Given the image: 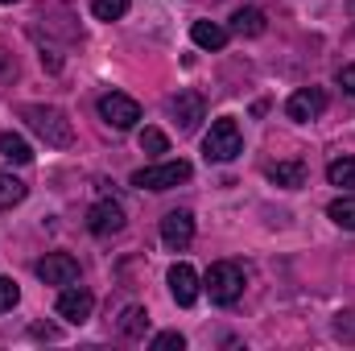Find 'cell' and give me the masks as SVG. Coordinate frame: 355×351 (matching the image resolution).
I'll list each match as a JSON object with an SVG mask.
<instances>
[{"label": "cell", "instance_id": "52a82bcc", "mask_svg": "<svg viewBox=\"0 0 355 351\" xmlns=\"http://www.w3.org/2000/svg\"><path fill=\"white\" fill-rule=\"evenodd\" d=\"M87 228H91V236H99V240L120 236V232H124V211H120V203H112V198L95 203L87 211Z\"/></svg>", "mask_w": 355, "mask_h": 351}, {"label": "cell", "instance_id": "9a60e30c", "mask_svg": "<svg viewBox=\"0 0 355 351\" xmlns=\"http://www.w3.org/2000/svg\"><path fill=\"white\" fill-rule=\"evenodd\" d=\"M268 178L285 190H297V186H306V166L302 162H277V166H268Z\"/></svg>", "mask_w": 355, "mask_h": 351}, {"label": "cell", "instance_id": "5bb4252c", "mask_svg": "<svg viewBox=\"0 0 355 351\" xmlns=\"http://www.w3.org/2000/svg\"><path fill=\"white\" fill-rule=\"evenodd\" d=\"M0 157L12 162V166H29V162H33V149H29L25 137H17V132H0Z\"/></svg>", "mask_w": 355, "mask_h": 351}, {"label": "cell", "instance_id": "83f0119b", "mask_svg": "<svg viewBox=\"0 0 355 351\" xmlns=\"http://www.w3.org/2000/svg\"><path fill=\"white\" fill-rule=\"evenodd\" d=\"M0 4H17V0H0Z\"/></svg>", "mask_w": 355, "mask_h": 351}, {"label": "cell", "instance_id": "e0dca14e", "mask_svg": "<svg viewBox=\"0 0 355 351\" xmlns=\"http://www.w3.org/2000/svg\"><path fill=\"white\" fill-rule=\"evenodd\" d=\"M145 331H149V314H145L141 306H128V310L120 314V335H124V339H145Z\"/></svg>", "mask_w": 355, "mask_h": 351}, {"label": "cell", "instance_id": "44dd1931", "mask_svg": "<svg viewBox=\"0 0 355 351\" xmlns=\"http://www.w3.org/2000/svg\"><path fill=\"white\" fill-rule=\"evenodd\" d=\"M128 12V0H91V17L95 21H120Z\"/></svg>", "mask_w": 355, "mask_h": 351}, {"label": "cell", "instance_id": "7c38bea8", "mask_svg": "<svg viewBox=\"0 0 355 351\" xmlns=\"http://www.w3.org/2000/svg\"><path fill=\"white\" fill-rule=\"evenodd\" d=\"M174 116H178V128L182 132L198 128V120H202V95L198 91H182L174 99Z\"/></svg>", "mask_w": 355, "mask_h": 351}, {"label": "cell", "instance_id": "cb8c5ba5", "mask_svg": "<svg viewBox=\"0 0 355 351\" xmlns=\"http://www.w3.org/2000/svg\"><path fill=\"white\" fill-rule=\"evenodd\" d=\"M17 302H21V289H17V281H12V277H0V314H8Z\"/></svg>", "mask_w": 355, "mask_h": 351}, {"label": "cell", "instance_id": "8992f818", "mask_svg": "<svg viewBox=\"0 0 355 351\" xmlns=\"http://www.w3.org/2000/svg\"><path fill=\"white\" fill-rule=\"evenodd\" d=\"M58 318H67V323H87L91 310H95V293L83 289V285H67L62 293H58Z\"/></svg>", "mask_w": 355, "mask_h": 351}, {"label": "cell", "instance_id": "d6986e66", "mask_svg": "<svg viewBox=\"0 0 355 351\" xmlns=\"http://www.w3.org/2000/svg\"><path fill=\"white\" fill-rule=\"evenodd\" d=\"M327 182L339 186V190H352L355 186V157H339V162H331V166H327Z\"/></svg>", "mask_w": 355, "mask_h": 351}, {"label": "cell", "instance_id": "ac0fdd59", "mask_svg": "<svg viewBox=\"0 0 355 351\" xmlns=\"http://www.w3.org/2000/svg\"><path fill=\"white\" fill-rule=\"evenodd\" d=\"M25 194H29V186H25L21 178L0 174V211H12L17 203H25Z\"/></svg>", "mask_w": 355, "mask_h": 351}, {"label": "cell", "instance_id": "d4e9b609", "mask_svg": "<svg viewBox=\"0 0 355 351\" xmlns=\"http://www.w3.org/2000/svg\"><path fill=\"white\" fill-rule=\"evenodd\" d=\"M153 351H182L186 348V339L178 335V331H162V335H153V343H149Z\"/></svg>", "mask_w": 355, "mask_h": 351}, {"label": "cell", "instance_id": "4316f807", "mask_svg": "<svg viewBox=\"0 0 355 351\" xmlns=\"http://www.w3.org/2000/svg\"><path fill=\"white\" fill-rule=\"evenodd\" d=\"M347 12H352V17H355V0H347Z\"/></svg>", "mask_w": 355, "mask_h": 351}, {"label": "cell", "instance_id": "5b68a950", "mask_svg": "<svg viewBox=\"0 0 355 351\" xmlns=\"http://www.w3.org/2000/svg\"><path fill=\"white\" fill-rule=\"evenodd\" d=\"M99 116H103V124L128 132L141 120V103L132 95H124V91H107V95H99Z\"/></svg>", "mask_w": 355, "mask_h": 351}, {"label": "cell", "instance_id": "277c9868", "mask_svg": "<svg viewBox=\"0 0 355 351\" xmlns=\"http://www.w3.org/2000/svg\"><path fill=\"white\" fill-rule=\"evenodd\" d=\"M190 174H194V166L178 157V162H162V166L137 170V174H132V186H137V190H174L182 182H190Z\"/></svg>", "mask_w": 355, "mask_h": 351}, {"label": "cell", "instance_id": "6da1fadb", "mask_svg": "<svg viewBox=\"0 0 355 351\" xmlns=\"http://www.w3.org/2000/svg\"><path fill=\"white\" fill-rule=\"evenodd\" d=\"M21 120L50 145V149H71L75 145V128L71 120L58 112V108H46V103H25L21 108Z\"/></svg>", "mask_w": 355, "mask_h": 351}, {"label": "cell", "instance_id": "484cf974", "mask_svg": "<svg viewBox=\"0 0 355 351\" xmlns=\"http://www.w3.org/2000/svg\"><path fill=\"white\" fill-rule=\"evenodd\" d=\"M339 87L347 91V95H355V62H347V67H339Z\"/></svg>", "mask_w": 355, "mask_h": 351}, {"label": "cell", "instance_id": "7a4b0ae2", "mask_svg": "<svg viewBox=\"0 0 355 351\" xmlns=\"http://www.w3.org/2000/svg\"><path fill=\"white\" fill-rule=\"evenodd\" d=\"M240 153H244L240 124H236L232 116L215 120V124H211V132L202 137V157H207V162H236Z\"/></svg>", "mask_w": 355, "mask_h": 351}, {"label": "cell", "instance_id": "2e32d148", "mask_svg": "<svg viewBox=\"0 0 355 351\" xmlns=\"http://www.w3.org/2000/svg\"><path fill=\"white\" fill-rule=\"evenodd\" d=\"M232 33H240V37H261V33H265V12H261V8H240V12L232 17Z\"/></svg>", "mask_w": 355, "mask_h": 351}, {"label": "cell", "instance_id": "ffe728a7", "mask_svg": "<svg viewBox=\"0 0 355 351\" xmlns=\"http://www.w3.org/2000/svg\"><path fill=\"white\" fill-rule=\"evenodd\" d=\"M327 215L339 223V228H347V232H355V198L352 194H339L331 207H327Z\"/></svg>", "mask_w": 355, "mask_h": 351}, {"label": "cell", "instance_id": "603a6c76", "mask_svg": "<svg viewBox=\"0 0 355 351\" xmlns=\"http://www.w3.org/2000/svg\"><path fill=\"white\" fill-rule=\"evenodd\" d=\"M335 339L355 343V310H339L335 314Z\"/></svg>", "mask_w": 355, "mask_h": 351}, {"label": "cell", "instance_id": "9c48e42d", "mask_svg": "<svg viewBox=\"0 0 355 351\" xmlns=\"http://www.w3.org/2000/svg\"><path fill=\"white\" fill-rule=\"evenodd\" d=\"M37 277L46 285H75L79 281V261L67 257V252H50V257L37 261Z\"/></svg>", "mask_w": 355, "mask_h": 351}, {"label": "cell", "instance_id": "30bf717a", "mask_svg": "<svg viewBox=\"0 0 355 351\" xmlns=\"http://www.w3.org/2000/svg\"><path fill=\"white\" fill-rule=\"evenodd\" d=\"M162 240H166V248H190V240H194V215L190 211H170L166 219H162Z\"/></svg>", "mask_w": 355, "mask_h": 351}, {"label": "cell", "instance_id": "3957f363", "mask_svg": "<svg viewBox=\"0 0 355 351\" xmlns=\"http://www.w3.org/2000/svg\"><path fill=\"white\" fill-rule=\"evenodd\" d=\"M202 289L211 293V302L215 306H232L240 293H244V268L232 261H219L207 268V277H202Z\"/></svg>", "mask_w": 355, "mask_h": 351}, {"label": "cell", "instance_id": "8fae6325", "mask_svg": "<svg viewBox=\"0 0 355 351\" xmlns=\"http://www.w3.org/2000/svg\"><path fill=\"white\" fill-rule=\"evenodd\" d=\"M198 273L190 268V264H174L170 268V293H174V302L178 306H194L198 302Z\"/></svg>", "mask_w": 355, "mask_h": 351}, {"label": "cell", "instance_id": "4fadbf2b", "mask_svg": "<svg viewBox=\"0 0 355 351\" xmlns=\"http://www.w3.org/2000/svg\"><path fill=\"white\" fill-rule=\"evenodd\" d=\"M190 37H194V46H202V50H223V46H227V29L215 25V21H194V25H190Z\"/></svg>", "mask_w": 355, "mask_h": 351}, {"label": "cell", "instance_id": "ba28073f", "mask_svg": "<svg viewBox=\"0 0 355 351\" xmlns=\"http://www.w3.org/2000/svg\"><path fill=\"white\" fill-rule=\"evenodd\" d=\"M327 112V95L318 87H302L289 95V103H285V116L289 120H297V124H306V120H318Z\"/></svg>", "mask_w": 355, "mask_h": 351}, {"label": "cell", "instance_id": "7402d4cb", "mask_svg": "<svg viewBox=\"0 0 355 351\" xmlns=\"http://www.w3.org/2000/svg\"><path fill=\"white\" fill-rule=\"evenodd\" d=\"M141 149L145 153H170V137L162 128H141Z\"/></svg>", "mask_w": 355, "mask_h": 351}]
</instances>
